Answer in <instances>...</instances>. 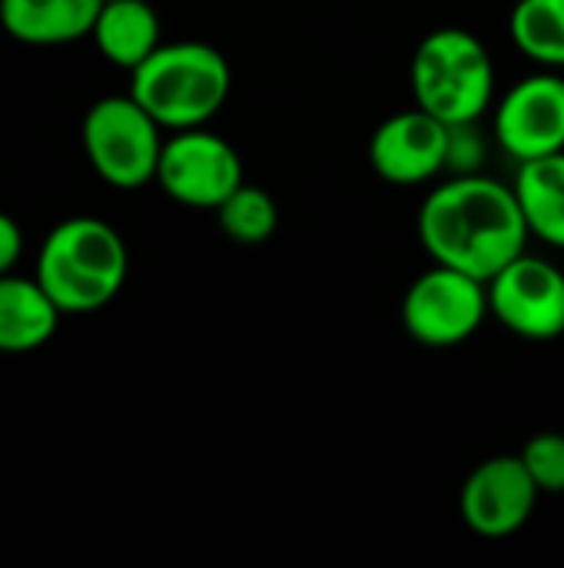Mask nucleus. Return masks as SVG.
<instances>
[{"mask_svg":"<svg viewBox=\"0 0 564 568\" xmlns=\"http://www.w3.org/2000/svg\"><path fill=\"white\" fill-rule=\"evenodd\" d=\"M515 193L535 240L564 250V150L519 163Z\"/></svg>","mask_w":564,"mask_h":568,"instance_id":"2eb2a0df","label":"nucleus"},{"mask_svg":"<svg viewBox=\"0 0 564 568\" xmlns=\"http://www.w3.org/2000/svg\"><path fill=\"white\" fill-rule=\"evenodd\" d=\"M216 216H219V230L239 246H259L279 226L276 200L263 186H253L246 180L216 206Z\"/></svg>","mask_w":564,"mask_h":568,"instance_id":"f3484780","label":"nucleus"},{"mask_svg":"<svg viewBox=\"0 0 564 568\" xmlns=\"http://www.w3.org/2000/svg\"><path fill=\"white\" fill-rule=\"evenodd\" d=\"M156 183L180 206L216 210L243 183V156L206 126L173 130L160 153Z\"/></svg>","mask_w":564,"mask_h":568,"instance_id":"0eeeda50","label":"nucleus"},{"mask_svg":"<svg viewBox=\"0 0 564 568\" xmlns=\"http://www.w3.org/2000/svg\"><path fill=\"white\" fill-rule=\"evenodd\" d=\"M23 253V233H20V223L7 213H0V276L3 273H13L17 260Z\"/></svg>","mask_w":564,"mask_h":568,"instance_id":"6ab92c4d","label":"nucleus"},{"mask_svg":"<svg viewBox=\"0 0 564 568\" xmlns=\"http://www.w3.org/2000/svg\"><path fill=\"white\" fill-rule=\"evenodd\" d=\"M103 0H0V27L30 47H63L93 33Z\"/></svg>","mask_w":564,"mask_h":568,"instance_id":"f8f14e48","label":"nucleus"},{"mask_svg":"<svg viewBox=\"0 0 564 568\" xmlns=\"http://www.w3.org/2000/svg\"><path fill=\"white\" fill-rule=\"evenodd\" d=\"M233 90L226 57L203 40L160 43L136 70H130L133 100L163 126L189 130L206 126Z\"/></svg>","mask_w":564,"mask_h":568,"instance_id":"7ed1b4c3","label":"nucleus"},{"mask_svg":"<svg viewBox=\"0 0 564 568\" xmlns=\"http://www.w3.org/2000/svg\"><path fill=\"white\" fill-rule=\"evenodd\" d=\"M455 126L422 106L386 116L369 136V163L376 176L396 186H419L452 163Z\"/></svg>","mask_w":564,"mask_h":568,"instance_id":"9d476101","label":"nucleus"},{"mask_svg":"<svg viewBox=\"0 0 564 568\" xmlns=\"http://www.w3.org/2000/svg\"><path fill=\"white\" fill-rule=\"evenodd\" d=\"M416 230L432 263L455 266L482 283L522 256L532 240L515 186L475 170L435 186L419 206Z\"/></svg>","mask_w":564,"mask_h":568,"instance_id":"f257e3e1","label":"nucleus"},{"mask_svg":"<svg viewBox=\"0 0 564 568\" xmlns=\"http://www.w3.org/2000/svg\"><path fill=\"white\" fill-rule=\"evenodd\" d=\"M509 33L529 60L548 70L564 67V0H519Z\"/></svg>","mask_w":564,"mask_h":568,"instance_id":"dca6fc26","label":"nucleus"},{"mask_svg":"<svg viewBox=\"0 0 564 568\" xmlns=\"http://www.w3.org/2000/svg\"><path fill=\"white\" fill-rule=\"evenodd\" d=\"M485 316V283L445 263H432L425 273H419L402 296V326L429 349H449L472 339Z\"/></svg>","mask_w":564,"mask_h":568,"instance_id":"423d86ee","label":"nucleus"},{"mask_svg":"<svg viewBox=\"0 0 564 568\" xmlns=\"http://www.w3.org/2000/svg\"><path fill=\"white\" fill-rule=\"evenodd\" d=\"M416 106L449 126H472L495 97V63L485 43L462 30L442 27L422 37L409 67Z\"/></svg>","mask_w":564,"mask_h":568,"instance_id":"20e7f679","label":"nucleus"},{"mask_svg":"<svg viewBox=\"0 0 564 568\" xmlns=\"http://www.w3.org/2000/svg\"><path fill=\"white\" fill-rule=\"evenodd\" d=\"M60 306L40 286V280L0 276V353H33L47 346L60 323Z\"/></svg>","mask_w":564,"mask_h":568,"instance_id":"ddd939ff","label":"nucleus"},{"mask_svg":"<svg viewBox=\"0 0 564 568\" xmlns=\"http://www.w3.org/2000/svg\"><path fill=\"white\" fill-rule=\"evenodd\" d=\"M130 273L123 236L100 216H70L50 230L37 256V280L66 316L110 306Z\"/></svg>","mask_w":564,"mask_h":568,"instance_id":"f03ea898","label":"nucleus"},{"mask_svg":"<svg viewBox=\"0 0 564 568\" xmlns=\"http://www.w3.org/2000/svg\"><path fill=\"white\" fill-rule=\"evenodd\" d=\"M495 143L519 163L564 150V77L539 70L519 80L495 106Z\"/></svg>","mask_w":564,"mask_h":568,"instance_id":"1a4fd4ad","label":"nucleus"},{"mask_svg":"<svg viewBox=\"0 0 564 568\" xmlns=\"http://www.w3.org/2000/svg\"><path fill=\"white\" fill-rule=\"evenodd\" d=\"M539 496L522 456H492L469 473L459 506L475 536L509 539L532 519Z\"/></svg>","mask_w":564,"mask_h":568,"instance_id":"9b49d317","label":"nucleus"},{"mask_svg":"<svg viewBox=\"0 0 564 568\" xmlns=\"http://www.w3.org/2000/svg\"><path fill=\"white\" fill-rule=\"evenodd\" d=\"M160 123L126 97H103L83 116V150L96 176L116 190H140L156 180L163 136Z\"/></svg>","mask_w":564,"mask_h":568,"instance_id":"39448f33","label":"nucleus"},{"mask_svg":"<svg viewBox=\"0 0 564 568\" xmlns=\"http://www.w3.org/2000/svg\"><path fill=\"white\" fill-rule=\"evenodd\" d=\"M539 493L562 496L564 493V433H539L519 453Z\"/></svg>","mask_w":564,"mask_h":568,"instance_id":"a211bd4d","label":"nucleus"},{"mask_svg":"<svg viewBox=\"0 0 564 568\" xmlns=\"http://www.w3.org/2000/svg\"><path fill=\"white\" fill-rule=\"evenodd\" d=\"M489 313L519 339L552 343L564 336V273L529 250L489 283Z\"/></svg>","mask_w":564,"mask_h":568,"instance_id":"6e6552de","label":"nucleus"},{"mask_svg":"<svg viewBox=\"0 0 564 568\" xmlns=\"http://www.w3.org/2000/svg\"><path fill=\"white\" fill-rule=\"evenodd\" d=\"M90 37L113 67L136 70L163 43V27L146 0H103Z\"/></svg>","mask_w":564,"mask_h":568,"instance_id":"4468645a","label":"nucleus"}]
</instances>
